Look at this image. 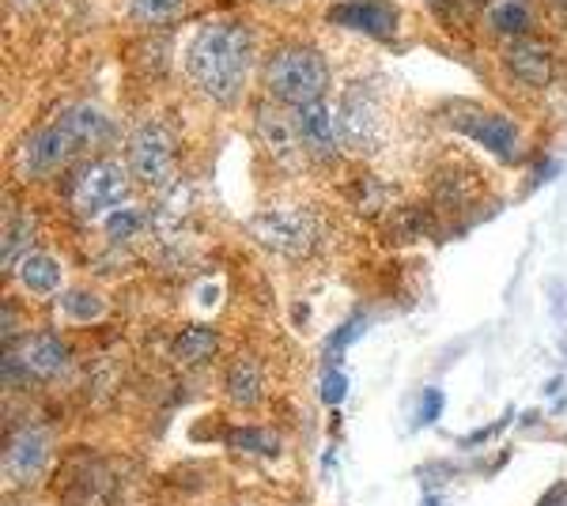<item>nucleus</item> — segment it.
<instances>
[{"label":"nucleus","instance_id":"obj_23","mask_svg":"<svg viewBox=\"0 0 567 506\" xmlns=\"http://www.w3.org/2000/svg\"><path fill=\"white\" fill-rule=\"evenodd\" d=\"M227 443L239 446V450H250V454H265V457L280 454V438L261 427H231L227 431Z\"/></svg>","mask_w":567,"mask_h":506},{"label":"nucleus","instance_id":"obj_13","mask_svg":"<svg viewBox=\"0 0 567 506\" xmlns=\"http://www.w3.org/2000/svg\"><path fill=\"white\" fill-rule=\"evenodd\" d=\"M296 114V128H299V141H303L307 155L322 163L337 159V133H333V114L326 110V103H303V106H291Z\"/></svg>","mask_w":567,"mask_h":506},{"label":"nucleus","instance_id":"obj_33","mask_svg":"<svg viewBox=\"0 0 567 506\" xmlns=\"http://www.w3.org/2000/svg\"><path fill=\"white\" fill-rule=\"evenodd\" d=\"M272 4H288V0H272Z\"/></svg>","mask_w":567,"mask_h":506},{"label":"nucleus","instance_id":"obj_18","mask_svg":"<svg viewBox=\"0 0 567 506\" xmlns=\"http://www.w3.org/2000/svg\"><path fill=\"white\" fill-rule=\"evenodd\" d=\"M227 397H231L235 404H243V409L258 404V397H261V366L254 363V359H239V363L231 366V374H227Z\"/></svg>","mask_w":567,"mask_h":506},{"label":"nucleus","instance_id":"obj_20","mask_svg":"<svg viewBox=\"0 0 567 506\" xmlns=\"http://www.w3.org/2000/svg\"><path fill=\"white\" fill-rule=\"evenodd\" d=\"M61 314L69 321H99L106 314V302L87 288H69L61 291Z\"/></svg>","mask_w":567,"mask_h":506},{"label":"nucleus","instance_id":"obj_31","mask_svg":"<svg viewBox=\"0 0 567 506\" xmlns=\"http://www.w3.org/2000/svg\"><path fill=\"white\" fill-rule=\"evenodd\" d=\"M424 506H439V495H424Z\"/></svg>","mask_w":567,"mask_h":506},{"label":"nucleus","instance_id":"obj_16","mask_svg":"<svg viewBox=\"0 0 567 506\" xmlns=\"http://www.w3.org/2000/svg\"><path fill=\"white\" fill-rule=\"evenodd\" d=\"M20 283L34 296H58L61 291V265L53 254L45 250H31L20 261Z\"/></svg>","mask_w":567,"mask_h":506},{"label":"nucleus","instance_id":"obj_1","mask_svg":"<svg viewBox=\"0 0 567 506\" xmlns=\"http://www.w3.org/2000/svg\"><path fill=\"white\" fill-rule=\"evenodd\" d=\"M254 64V34L243 23H205L186 45V72L216 106L243 99Z\"/></svg>","mask_w":567,"mask_h":506},{"label":"nucleus","instance_id":"obj_26","mask_svg":"<svg viewBox=\"0 0 567 506\" xmlns=\"http://www.w3.org/2000/svg\"><path fill=\"white\" fill-rule=\"evenodd\" d=\"M318 397H322V404H329V409H337L344 397H349V374L344 371H326L322 382H318Z\"/></svg>","mask_w":567,"mask_h":506},{"label":"nucleus","instance_id":"obj_27","mask_svg":"<svg viewBox=\"0 0 567 506\" xmlns=\"http://www.w3.org/2000/svg\"><path fill=\"white\" fill-rule=\"evenodd\" d=\"M443 409H446V393L432 385V390H424V401H420L416 423H420V427H427V423H435L439 416H443Z\"/></svg>","mask_w":567,"mask_h":506},{"label":"nucleus","instance_id":"obj_29","mask_svg":"<svg viewBox=\"0 0 567 506\" xmlns=\"http://www.w3.org/2000/svg\"><path fill=\"white\" fill-rule=\"evenodd\" d=\"M12 4H16V8H20V12H31V8H39V4H42V0H12Z\"/></svg>","mask_w":567,"mask_h":506},{"label":"nucleus","instance_id":"obj_9","mask_svg":"<svg viewBox=\"0 0 567 506\" xmlns=\"http://www.w3.org/2000/svg\"><path fill=\"white\" fill-rule=\"evenodd\" d=\"M454 125H458L465 136H473L477 144H484V148L503 163H511L518 155V128L503 114H484V110L462 106L458 114H454Z\"/></svg>","mask_w":567,"mask_h":506},{"label":"nucleus","instance_id":"obj_8","mask_svg":"<svg viewBox=\"0 0 567 506\" xmlns=\"http://www.w3.org/2000/svg\"><path fill=\"white\" fill-rule=\"evenodd\" d=\"M329 23L352 27L371 39H393L401 31V8L390 0H341L329 8Z\"/></svg>","mask_w":567,"mask_h":506},{"label":"nucleus","instance_id":"obj_6","mask_svg":"<svg viewBox=\"0 0 567 506\" xmlns=\"http://www.w3.org/2000/svg\"><path fill=\"white\" fill-rule=\"evenodd\" d=\"M333 133H337V144H341V148H355V152L374 148L382 136L379 103H374L363 87H349L333 114Z\"/></svg>","mask_w":567,"mask_h":506},{"label":"nucleus","instance_id":"obj_7","mask_svg":"<svg viewBox=\"0 0 567 506\" xmlns=\"http://www.w3.org/2000/svg\"><path fill=\"white\" fill-rule=\"evenodd\" d=\"M76 141L61 128L58 122L53 125H45L39 128V133H31L23 141V148H20V167L27 178H50V174H58L65 163L76 155Z\"/></svg>","mask_w":567,"mask_h":506},{"label":"nucleus","instance_id":"obj_30","mask_svg":"<svg viewBox=\"0 0 567 506\" xmlns=\"http://www.w3.org/2000/svg\"><path fill=\"white\" fill-rule=\"evenodd\" d=\"M200 299H205V302H216V288H213V283H208V288L200 291Z\"/></svg>","mask_w":567,"mask_h":506},{"label":"nucleus","instance_id":"obj_11","mask_svg":"<svg viewBox=\"0 0 567 506\" xmlns=\"http://www.w3.org/2000/svg\"><path fill=\"white\" fill-rule=\"evenodd\" d=\"M258 133L265 141V148L277 155L280 167H299L303 163V141H299V128H296V114L280 106H265L258 114Z\"/></svg>","mask_w":567,"mask_h":506},{"label":"nucleus","instance_id":"obj_3","mask_svg":"<svg viewBox=\"0 0 567 506\" xmlns=\"http://www.w3.org/2000/svg\"><path fill=\"white\" fill-rule=\"evenodd\" d=\"M250 235L280 257H307L318 250L322 219L303 208H272L250 219Z\"/></svg>","mask_w":567,"mask_h":506},{"label":"nucleus","instance_id":"obj_19","mask_svg":"<svg viewBox=\"0 0 567 506\" xmlns=\"http://www.w3.org/2000/svg\"><path fill=\"white\" fill-rule=\"evenodd\" d=\"M182 8H186V0H125V16L133 23H148V27L175 23Z\"/></svg>","mask_w":567,"mask_h":506},{"label":"nucleus","instance_id":"obj_22","mask_svg":"<svg viewBox=\"0 0 567 506\" xmlns=\"http://www.w3.org/2000/svg\"><path fill=\"white\" fill-rule=\"evenodd\" d=\"M492 27H496L499 34H511V39H523L529 31V8L518 4V0H499L496 8L488 12Z\"/></svg>","mask_w":567,"mask_h":506},{"label":"nucleus","instance_id":"obj_32","mask_svg":"<svg viewBox=\"0 0 567 506\" xmlns=\"http://www.w3.org/2000/svg\"><path fill=\"white\" fill-rule=\"evenodd\" d=\"M432 4H435V8H439V4H446V0H432Z\"/></svg>","mask_w":567,"mask_h":506},{"label":"nucleus","instance_id":"obj_4","mask_svg":"<svg viewBox=\"0 0 567 506\" xmlns=\"http://www.w3.org/2000/svg\"><path fill=\"white\" fill-rule=\"evenodd\" d=\"M125 197H130V178L110 159L87 163V167L76 174V182H72V208L84 219L110 216L114 208L125 205Z\"/></svg>","mask_w":567,"mask_h":506},{"label":"nucleus","instance_id":"obj_24","mask_svg":"<svg viewBox=\"0 0 567 506\" xmlns=\"http://www.w3.org/2000/svg\"><path fill=\"white\" fill-rule=\"evenodd\" d=\"M103 231H106V238H114V242H125V238H136L144 231V216L136 208L122 205L103 219Z\"/></svg>","mask_w":567,"mask_h":506},{"label":"nucleus","instance_id":"obj_34","mask_svg":"<svg viewBox=\"0 0 567 506\" xmlns=\"http://www.w3.org/2000/svg\"><path fill=\"white\" fill-rule=\"evenodd\" d=\"M564 4H567V0H564Z\"/></svg>","mask_w":567,"mask_h":506},{"label":"nucleus","instance_id":"obj_15","mask_svg":"<svg viewBox=\"0 0 567 506\" xmlns=\"http://www.w3.org/2000/svg\"><path fill=\"white\" fill-rule=\"evenodd\" d=\"M20 359H23L27 374H34V379H58V374L69 366L65 344H61L58 337H50V333L27 337L20 344Z\"/></svg>","mask_w":567,"mask_h":506},{"label":"nucleus","instance_id":"obj_25","mask_svg":"<svg viewBox=\"0 0 567 506\" xmlns=\"http://www.w3.org/2000/svg\"><path fill=\"white\" fill-rule=\"evenodd\" d=\"M27 224H16V219H8V227H4V269L12 272V265L16 261H23L27 257Z\"/></svg>","mask_w":567,"mask_h":506},{"label":"nucleus","instance_id":"obj_2","mask_svg":"<svg viewBox=\"0 0 567 506\" xmlns=\"http://www.w3.org/2000/svg\"><path fill=\"white\" fill-rule=\"evenodd\" d=\"M265 87L284 106L322 103L329 87V64L315 45H284L265 64Z\"/></svg>","mask_w":567,"mask_h":506},{"label":"nucleus","instance_id":"obj_21","mask_svg":"<svg viewBox=\"0 0 567 506\" xmlns=\"http://www.w3.org/2000/svg\"><path fill=\"white\" fill-rule=\"evenodd\" d=\"M368 329V314H352L349 321H341V326L333 329V333L326 337V348H322V359L326 363H337L349 348L360 340V333Z\"/></svg>","mask_w":567,"mask_h":506},{"label":"nucleus","instance_id":"obj_28","mask_svg":"<svg viewBox=\"0 0 567 506\" xmlns=\"http://www.w3.org/2000/svg\"><path fill=\"white\" fill-rule=\"evenodd\" d=\"M507 420H511V412H507V416H503L499 423H488V427H481V431H473V435L458 438V446H465V450H470V446H481V443H488V438L496 435V431H503V427H507Z\"/></svg>","mask_w":567,"mask_h":506},{"label":"nucleus","instance_id":"obj_10","mask_svg":"<svg viewBox=\"0 0 567 506\" xmlns=\"http://www.w3.org/2000/svg\"><path fill=\"white\" fill-rule=\"evenodd\" d=\"M503 64H507L511 76L526 87H545V84H553V76H556L553 50L537 39H526V34L503 50Z\"/></svg>","mask_w":567,"mask_h":506},{"label":"nucleus","instance_id":"obj_12","mask_svg":"<svg viewBox=\"0 0 567 506\" xmlns=\"http://www.w3.org/2000/svg\"><path fill=\"white\" fill-rule=\"evenodd\" d=\"M50 462V431L27 427L4 450V476L8 481H31Z\"/></svg>","mask_w":567,"mask_h":506},{"label":"nucleus","instance_id":"obj_17","mask_svg":"<svg viewBox=\"0 0 567 506\" xmlns=\"http://www.w3.org/2000/svg\"><path fill=\"white\" fill-rule=\"evenodd\" d=\"M216 348H219V333L213 326H186L175 337V355L182 363H205V359L216 355Z\"/></svg>","mask_w":567,"mask_h":506},{"label":"nucleus","instance_id":"obj_14","mask_svg":"<svg viewBox=\"0 0 567 506\" xmlns=\"http://www.w3.org/2000/svg\"><path fill=\"white\" fill-rule=\"evenodd\" d=\"M58 125L76 141V148H99V144L114 141V122L99 110L95 103H72L69 110H61Z\"/></svg>","mask_w":567,"mask_h":506},{"label":"nucleus","instance_id":"obj_5","mask_svg":"<svg viewBox=\"0 0 567 506\" xmlns=\"http://www.w3.org/2000/svg\"><path fill=\"white\" fill-rule=\"evenodd\" d=\"M175 128L159 122V117H148L130 136V171L148 186H163L175 171Z\"/></svg>","mask_w":567,"mask_h":506}]
</instances>
